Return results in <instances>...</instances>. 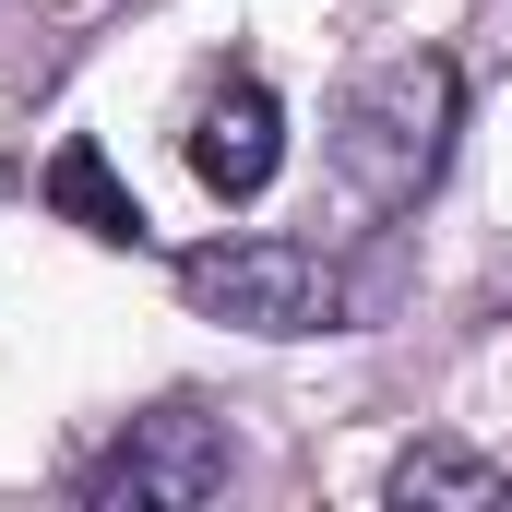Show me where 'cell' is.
I'll use <instances>...</instances> for the list:
<instances>
[{
  "instance_id": "277c9868",
  "label": "cell",
  "mask_w": 512,
  "mask_h": 512,
  "mask_svg": "<svg viewBox=\"0 0 512 512\" xmlns=\"http://www.w3.org/2000/svg\"><path fill=\"white\" fill-rule=\"evenodd\" d=\"M274 167H286V108L262 96L251 72H239V84H215V96H203V120H191V179H203L215 203H262V191H274Z\"/></svg>"
},
{
  "instance_id": "6da1fadb",
  "label": "cell",
  "mask_w": 512,
  "mask_h": 512,
  "mask_svg": "<svg viewBox=\"0 0 512 512\" xmlns=\"http://www.w3.org/2000/svg\"><path fill=\"white\" fill-rule=\"evenodd\" d=\"M441 143H453V60H393V72L358 84V108L334 131V167L358 179L370 215H405L441 179Z\"/></svg>"
},
{
  "instance_id": "7a4b0ae2",
  "label": "cell",
  "mask_w": 512,
  "mask_h": 512,
  "mask_svg": "<svg viewBox=\"0 0 512 512\" xmlns=\"http://www.w3.org/2000/svg\"><path fill=\"white\" fill-rule=\"evenodd\" d=\"M191 310L239 322V334H334L346 322V274L298 239H239V251H191L179 262Z\"/></svg>"
},
{
  "instance_id": "8992f818",
  "label": "cell",
  "mask_w": 512,
  "mask_h": 512,
  "mask_svg": "<svg viewBox=\"0 0 512 512\" xmlns=\"http://www.w3.org/2000/svg\"><path fill=\"white\" fill-rule=\"evenodd\" d=\"M393 489H405V501H512L501 465H465V453H405Z\"/></svg>"
},
{
  "instance_id": "3957f363",
  "label": "cell",
  "mask_w": 512,
  "mask_h": 512,
  "mask_svg": "<svg viewBox=\"0 0 512 512\" xmlns=\"http://www.w3.org/2000/svg\"><path fill=\"white\" fill-rule=\"evenodd\" d=\"M227 477H239V441L203 405H155L120 429L108 465H84V501H215Z\"/></svg>"
},
{
  "instance_id": "5b68a950",
  "label": "cell",
  "mask_w": 512,
  "mask_h": 512,
  "mask_svg": "<svg viewBox=\"0 0 512 512\" xmlns=\"http://www.w3.org/2000/svg\"><path fill=\"white\" fill-rule=\"evenodd\" d=\"M36 191H48V215H72V227H84V239H108V251H131V239H143V203L120 191L108 143H84V131L48 155V179H36Z\"/></svg>"
}]
</instances>
